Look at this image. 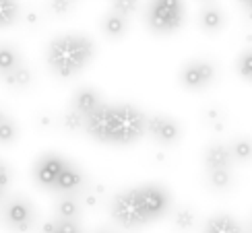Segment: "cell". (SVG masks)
<instances>
[{"instance_id":"6da1fadb","label":"cell","mask_w":252,"mask_h":233,"mask_svg":"<svg viewBox=\"0 0 252 233\" xmlns=\"http://www.w3.org/2000/svg\"><path fill=\"white\" fill-rule=\"evenodd\" d=\"M147 116L128 103H101L85 116L83 132L103 145H132L145 136Z\"/></svg>"},{"instance_id":"7a4b0ae2","label":"cell","mask_w":252,"mask_h":233,"mask_svg":"<svg viewBox=\"0 0 252 233\" xmlns=\"http://www.w3.org/2000/svg\"><path fill=\"white\" fill-rule=\"evenodd\" d=\"M95 56L93 39L83 33H64L50 41L46 50L48 68L58 79H72Z\"/></svg>"},{"instance_id":"3957f363","label":"cell","mask_w":252,"mask_h":233,"mask_svg":"<svg viewBox=\"0 0 252 233\" xmlns=\"http://www.w3.org/2000/svg\"><path fill=\"white\" fill-rule=\"evenodd\" d=\"M110 215L114 223H118L124 229H139L149 223L139 188H126L114 196L110 203Z\"/></svg>"},{"instance_id":"277c9868","label":"cell","mask_w":252,"mask_h":233,"mask_svg":"<svg viewBox=\"0 0 252 233\" xmlns=\"http://www.w3.org/2000/svg\"><path fill=\"white\" fill-rule=\"evenodd\" d=\"M147 27L157 35H167L180 29L184 23L182 0H151L145 13Z\"/></svg>"},{"instance_id":"5b68a950","label":"cell","mask_w":252,"mask_h":233,"mask_svg":"<svg viewBox=\"0 0 252 233\" xmlns=\"http://www.w3.org/2000/svg\"><path fill=\"white\" fill-rule=\"evenodd\" d=\"M35 219L33 204L25 196H10L2 204V221L15 233H29L35 227Z\"/></svg>"},{"instance_id":"8992f818","label":"cell","mask_w":252,"mask_h":233,"mask_svg":"<svg viewBox=\"0 0 252 233\" xmlns=\"http://www.w3.org/2000/svg\"><path fill=\"white\" fill-rule=\"evenodd\" d=\"M217 77V68L213 62L209 60H190L186 62L180 70V85L186 91H196L201 93L205 89H209L213 85Z\"/></svg>"},{"instance_id":"52a82bcc","label":"cell","mask_w":252,"mask_h":233,"mask_svg":"<svg viewBox=\"0 0 252 233\" xmlns=\"http://www.w3.org/2000/svg\"><path fill=\"white\" fill-rule=\"evenodd\" d=\"M145 134H149L153 141H157L163 146H172L182 139V128L174 118L163 114H151L147 116Z\"/></svg>"},{"instance_id":"ba28073f","label":"cell","mask_w":252,"mask_h":233,"mask_svg":"<svg viewBox=\"0 0 252 233\" xmlns=\"http://www.w3.org/2000/svg\"><path fill=\"white\" fill-rule=\"evenodd\" d=\"M139 190H141V200H143L145 213H147V217H149V223L151 221L161 219L163 215L170 213L172 196L163 186H159V184H145V186H139Z\"/></svg>"},{"instance_id":"9c48e42d","label":"cell","mask_w":252,"mask_h":233,"mask_svg":"<svg viewBox=\"0 0 252 233\" xmlns=\"http://www.w3.org/2000/svg\"><path fill=\"white\" fill-rule=\"evenodd\" d=\"M62 165H64V157H60L56 153L41 155L33 165V182L44 190H52Z\"/></svg>"},{"instance_id":"30bf717a","label":"cell","mask_w":252,"mask_h":233,"mask_svg":"<svg viewBox=\"0 0 252 233\" xmlns=\"http://www.w3.org/2000/svg\"><path fill=\"white\" fill-rule=\"evenodd\" d=\"M85 186H87V179H85L83 169L77 167L72 161H66L64 159V165H62L52 190H54L56 194H64V192H81Z\"/></svg>"},{"instance_id":"8fae6325","label":"cell","mask_w":252,"mask_h":233,"mask_svg":"<svg viewBox=\"0 0 252 233\" xmlns=\"http://www.w3.org/2000/svg\"><path fill=\"white\" fill-rule=\"evenodd\" d=\"M203 163L207 169H217V167H234V157L229 151V145L223 143H209L203 153Z\"/></svg>"},{"instance_id":"7c38bea8","label":"cell","mask_w":252,"mask_h":233,"mask_svg":"<svg viewBox=\"0 0 252 233\" xmlns=\"http://www.w3.org/2000/svg\"><path fill=\"white\" fill-rule=\"evenodd\" d=\"M54 210H56V219L79 221L81 210H83L79 192H64V194H58Z\"/></svg>"},{"instance_id":"4fadbf2b","label":"cell","mask_w":252,"mask_h":233,"mask_svg":"<svg viewBox=\"0 0 252 233\" xmlns=\"http://www.w3.org/2000/svg\"><path fill=\"white\" fill-rule=\"evenodd\" d=\"M225 25V15L223 10L219 8L217 4H205L198 13V27H201L205 33L213 35V33H219Z\"/></svg>"},{"instance_id":"5bb4252c","label":"cell","mask_w":252,"mask_h":233,"mask_svg":"<svg viewBox=\"0 0 252 233\" xmlns=\"http://www.w3.org/2000/svg\"><path fill=\"white\" fill-rule=\"evenodd\" d=\"M101 103H103V99H101V95L95 89H91V87H79L75 91V95H72L70 108L81 112L83 116H87V114H91L95 108H99Z\"/></svg>"},{"instance_id":"9a60e30c","label":"cell","mask_w":252,"mask_h":233,"mask_svg":"<svg viewBox=\"0 0 252 233\" xmlns=\"http://www.w3.org/2000/svg\"><path fill=\"white\" fill-rule=\"evenodd\" d=\"M205 184L213 192H227L236 184V177L232 167H217V169H207L205 174Z\"/></svg>"},{"instance_id":"2e32d148","label":"cell","mask_w":252,"mask_h":233,"mask_svg":"<svg viewBox=\"0 0 252 233\" xmlns=\"http://www.w3.org/2000/svg\"><path fill=\"white\" fill-rule=\"evenodd\" d=\"M128 31V17L120 15L116 10H110V13L103 15L101 19V33L108 39H122Z\"/></svg>"},{"instance_id":"e0dca14e","label":"cell","mask_w":252,"mask_h":233,"mask_svg":"<svg viewBox=\"0 0 252 233\" xmlns=\"http://www.w3.org/2000/svg\"><path fill=\"white\" fill-rule=\"evenodd\" d=\"M0 79L4 81L6 87L21 91V89L31 87V83H33V70H31L25 62H21V64H17L15 68H10L8 72H4Z\"/></svg>"},{"instance_id":"ac0fdd59","label":"cell","mask_w":252,"mask_h":233,"mask_svg":"<svg viewBox=\"0 0 252 233\" xmlns=\"http://www.w3.org/2000/svg\"><path fill=\"white\" fill-rule=\"evenodd\" d=\"M203 233H242V225L232 215L219 213L207 221L203 227Z\"/></svg>"},{"instance_id":"d6986e66","label":"cell","mask_w":252,"mask_h":233,"mask_svg":"<svg viewBox=\"0 0 252 233\" xmlns=\"http://www.w3.org/2000/svg\"><path fill=\"white\" fill-rule=\"evenodd\" d=\"M198 223V213L190 206H178L172 210V225L176 231L186 233V231H192Z\"/></svg>"},{"instance_id":"ffe728a7","label":"cell","mask_w":252,"mask_h":233,"mask_svg":"<svg viewBox=\"0 0 252 233\" xmlns=\"http://www.w3.org/2000/svg\"><path fill=\"white\" fill-rule=\"evenodd\" d=\"M229 151H232L234 163H250L252 161V139L250 136H236V139L229 143Z\"/></svg>"},{"instance_id":"44dd1931","label":"cell","mask_w":252,"mask_h":233,"mask_svg":"<svg viewBox=\"0 0 252 233\" xmlns=\"http://www.w3.org/2000/svg\"><path fill=\"white\" fill-rule=\"evenodd\" d=\"M21 17L19 0H0V29L13 27Z\"/></svg>"},{"instance_id":"7402d4cb","label":"cell","mask_w":252,"mask_h":233,"mask_svg":"<svg viewBox=\"0 0 252 233\" xmlns=\"http://www.w3.org/2000/svg\"><path fill=\"white\" fill-rule=\"evenodd\" d=\"M21 62H23L21 52L13 44H0V77L10 68H15L17 64H21Z\"/></svg>"},{"instance_id":"603a6c76","label":"cell","mask_w":252,"mask_h":233,"mask_svg":"<svg viewBox=\"0 0 252 233\" xmlns=\"http://www.w3.org/2000/svg\"><path fill=\"white\" fill-rule=\"evenodd\" d=\"M203 122L215 132L223 130L225 128V112L219 108V105H207L203 110Z\"/></svg>"},{"instance_id":"cb8c5ba5","label":"cell","mask_w":252,"mask_h":233,"mask_svg":"<svg viewBox=\"0 0 252 233\" xmlns=\"http://www.w3.org/2000/svg\"><path fill=\"white\" fill-rule=\"evenodd\" d=\"M60 126L64 128L66 132H81L83 130V126H85V116H83L81 112L77 110H68L62 114V118H60Z\"/></svg>"},{"instance_id":"d4e9b609","label":"cell","mask_w":252,"mask_h":233,"mask_svg":"<svg viewBox=\"0 0 252 233\" xmlns=\"http://www.w3.org/2000/svg\"><path fill=\"white\" fill-rule=\"evenodd\" d=\"M101 196H103V190L101 188H83L79 192V198H81V204L85 208H97L99 203H101Z\"/></svg>"},{"instance_id":"484cf974","label":"cell","mask_w":252,"mask_h":233,"mask_svg":"<svg viewBox=\"0 0 252 233\" xmlns=\"http://www.w3.org/2000/svg\"><path fill=\"white\" fill-rule=\"evenodd\" d=\"M17 136H19V128L15 120L6 118L0 122V145H13L17 141Z\"/></svg>"},{"instance_id":"4316f807","label":"cell","mask_w":252,"mask_h":233,"mask_svg":"<svg viewBox=\"0 0 252 233\" xmlns=\"http://www.w3.org/2000/svg\"><path fill=\"white\" fill-rule=\"evenodd\" d=\"M236 68H238V75L242 79L252 81V50H246L240 54V58L236 62Z\"/></svg>"},{"instance_id":"83f0119b","label":"cell","mask_w":252,"mask_h":233,"mask_svg":"<svg viewBox=\"0 0 252 233\" xmlns=\"http://www.w3.org/2000/svg\"><path fill=\"white\" fill-rule=\"evenodd\" d=\"M75 0H50L48 2V10L54 17H66L72 8H75Z\"/></svg>"},{"instance_id":"f1b7e54d","label":"cell","mask_w":252,"mask_h":233,"mask_svg":"<svg viewBox=\"0 0 252 233\" xmlns=\"http://www.w3.org/2000/svg\"><path fill=\"white\" fill-rule=\"evenodd\" d=\"M112 10L130 17V15H134L136 10H139V0H112Z\"/></svg>"},{"instance_id":"f546056e","label":"cell","mask_w":252,"mask_h":233,"mask_svg":"<svg viewBox=\"0 0 252 233\" xmlns=\"http://www.w3.org/2000/svg\"><path fill=\"white\" fill-rule=\"evenodd\" d=\"M56 229L52 233H83L77 221H66V219H56Z\"/></svg>"},{"instance_id":"4dcf8cb0","label":"cell","mask_w":252,"mask_h":233,"mask_svg":"<svg viewBox=\"0 0 252 233\" xmlns=\"http://www.w3.org/2000/svg\"><path fill=\"white\" fill-rule=\"evenodd\" d=\"M10 179H13V174H10V169L4 161H0V186L2 188H8Z\"/></svg>"},{"instance_id":"1f68e13d","label":"cell","mask_w":252,"mask_h":233,"mask_svg":"<svg viewBox=\"0 0 252 233\" xmlns=\"http://www.w3.org/2000/svg\"><path fill=\"white\" fill-rule=\"evenodd\" d=\"M23 21H25V25H29V27H37V23H39V15L33 13V10H29V13L23 17Z\"/></svg>"},{"instance_id":"d6a6232c","label":"cell","mask_w":252,"mask_h":233,"mask_svg":"<svg viewBox=\"0 0 252 233\" xmlns=\"http://www.w3.org/2000/svg\"><path fill=\"white\" fill-rule=\"evenodd\" d=\"M56 223H58V221H56V219H50V221H44V223H41V227H39V231H41V233H52V231H54V229H56Z\"/></svg>"},{"instance_id":"836d02e7","label":"cell","mask_w":252,"mask_h":233,"mask_svg":"<svg viewBox=\"0 0 252 233\" xmlns=\"http://www.w3.org/2000/svg\"><path fill=\"white\" fill-rule=\"evenodd\" d=\"M39 128H52V116H41L39 118Z\"/></svg>"},{"instance_id":"e575fe53","label":"cell","mask_w":252,"mask_h":233,"mask_svg":"<svg viewBox=\"0 0 252 233\" xmlns=\"http://www.w3.org/2000/svg\"><path fill=\"white\" fill-rule=\"evenodd\" d=\"M240 4H242V8L248 13V17L252 19V0H240Z\"/></svg>"},{"instance_id":"d590c367","label":"cell","mask_w":252,"mask_h":233,"mask_svg":"<svg viewBox=\"0 0 252 233\" xmlns=\"http://www.w3.org/2000/svg\"><path fill=\"white\" fill-rule=\"evenodd\" d=\"M8 118V116H6V112L4 110H0V122H2V120H6Z\"/></svg>"},{"instance_id":"8d00e7d4","label":"cell","mask_w":252,"mask_h":233,"mask_svg":"<svg viewBox=\"0 0 252 233\" xmlns=\"http://www.w3.org/2000/svg\"><path fill=\"white\" fill-rule=\"evenodd\" d=\"M6 196V188H2V186H0V200H2Z\"/></svg>"},{"instance_id":"74e56055","label":"cell","mask_w":252,"mask_h":233,"mask_svg":"<svg viewBox=\"0 0 252 233\" xmlns=\"http://www.w3.org/2000/svg\"><path fill=\"white\" fill-rule=\"evenodd\" d=\"M95 233H116V231H112V229H97Z\"/></svg>"},{"instance_id":"f35d334b","label":"cell","mask_w":252,"mask_h":233,"mask_svg":"<svg viewBox=\"0 0 252 233\" xmlns=\"http://www.w3.org/2000/svg\"><path fill=\"white\" fill-rule=\"evenodd\" d=\"M242 233H252V227H246V229H242Z\"/></svg>"},{"instance_id":"ab89813d","label":"cell","mask_w":252,"mask_h":233,"mask_svg":"<svg viewBox=\"0 0 252 233\" xmlns=\"http://www.w3.org/2000/svg\"><path fill=\"white\" fill-rule=\"evenodd\" d=\"M203 2H211V0H203Z\"/></svg>"},{"instance_id":"60d3db41","label":"cell","mask_w":252,"mask_h":233,"mask_svg":"<svg viewBox=\"0 0 252 233\" xmlns=\"http://www.w3.org/2000/svg\"><path fill=\"white\" fill-rule=\"evenodd\" d=\"M250 227H252V217H250Z\"/></svg>"},{"instance_id":"b9f144b4","label":"cell","mask_w":252,"mask_h":233,"mask_svg":"<svg viewBox=\"0 0 252 233\" xmlns=\"http://www.w3.org/2000/svg\"><path fill=\"white\" fill-rule=\"evenodd\" d=\"M75 2H79V0H75Z\"/></svg>"}]
</instances>
